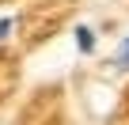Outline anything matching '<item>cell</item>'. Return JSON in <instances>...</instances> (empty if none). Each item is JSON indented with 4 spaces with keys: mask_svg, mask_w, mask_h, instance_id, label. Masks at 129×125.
Instances as JSON below:
<instances>
[{
    "mask_svg": "<svg viewBox=\"0 0 129 125\" xmlns=\"http://www.w3.org/2000/svg\"><path fill=\"white\" fill-rule=\"evenodd\" d=\"M12 27H15V15H4V19H0V42L12 38Z\"/></svg>",
    "mask_w": 129,
    "mask_h": 125,
    "instance_id": "obj_3",
    "label": "cell"
},
{
    "mask_svg": "<svg viewBox=\"0 0 129 125\" xmlns=\"http://www.w3.org/2000/svg\"><path fill=\"white\" fill-rule=\"evenodd\" d=\"M72 42H76V53H95L99 30H95L91 23H80V27H72Z\"/></svg>",
    "mask_w": 129,
    "mask_h": 125,
    "instance_id": "obj_1",
    "label": "cell"
},
{
    "mask_svg": "<svg viewBox=\"0 0 129 125\" xmlns=\"http://www.w3.org/2000/svg\"><path fill=\"white\" fill-rule=\"evenodd\" d=\"M110 68H114L118 76H129V34L118 42V49H114V61H110Z\"/></svg>",
    "mask_w": 129,
    "mask_h": 125,
    "instance_id": "obj_2",
    "label": "cell"
}]
</instances>
